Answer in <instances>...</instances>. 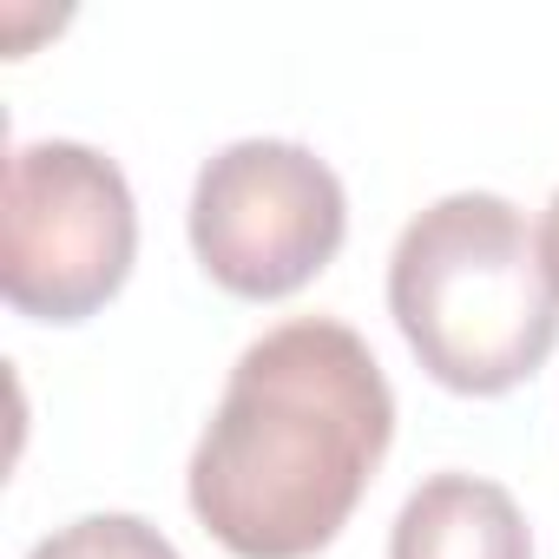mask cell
Returning a JSON list of instances; mask_svg holds the SVG:
<instances>
[{
  "label": "cell",
  "mask_w": 559,
  "mask_h": 559,
  "mask_svg": "<svg viewBox=\"0 0 559 559\" xmlns=\"http://www.w3.org/2000/svg\"><path fill=\"white\" fill-rule=\"evenodd\" d=\"M395 395L349 323L297 317L257 336L191 454V513L237 559H310L369 493Z\"/></svg>",
  "instance_id": "1"
},
{
  "label": "cell",
  "mask_w": 559,
  "mask_h": 559,
  "mask_svg": "<svg viewBox=\"0 0 559 559\" xmlns=\"http://www.w3.org/2000/svg\"><path fill=\"white\" fill-rule=\"evenodd\" d=\"M389 310L415 362L454 395H507L559 343L539 237L500 191H448L395 237Z\"/></svg>",
  "instance_id": "2"
},
{
  "label": "cell",
  "mask_w": 559,
  "mask_h": 559,
  "mask_svg": "<svg viewBox=\"0 0 559 559\" xmlns=\"http://www.w3.org/2000/svg\"><path fill=\"white\" fill-rule=\"evenodd\" d=\"M139 257V204L126 171L80 139H34L8 158L0 290L34 323H86Z\"/></svg>",
  "instance_id": "3"
},
{
  "label": "cell",
  "mask_w": 559,
  "mask_h": 559,
  "mask_svg": "<svg viewBox=\"0 0 559 559\" xmlns=\"http://www.w3.org/2000/svg\"><path fill=\"white\" fill-rule=\"evenodd\" d=\"M343 178L297 139H237L191 185V250L211 284L250 304L304 290L343 250Z\"/></svg>",
  "instance_id": "4"
},
{
  "label": "cell",
  "mask_w": 559,
  "mask_h": 559,
  "mask_svg": "<svg viewBox=\"0 0 559 559\" xmlns=\"http://www.w3.org/2000/svg\"><path fill=\"white\" fill-rule=\"evenodd\" d=\"M389 559H533V533L500 480L435 474L402 500Z\"/></svg>",
  "instance_id": "5"
},
{
  "label": "cell",
  "mask_w": 559,
  "mask_h": 559,
  "mask_svg": "<svg viewBox=\"0 0 559 559\" xmlns=\"http://www.w3.org/2000/svg\"><path fill=\"white\" fill-rule=\"evenodd\" d=\"M27 559H178V546L139 513H86V520L47 533Z\"/></svg>",
  "instance_id": "6"
},
{
  "label": "cell",
  "mask_w": 559,
  "mask_h": 559,
  "mask_svg": "<svg viewBox=\"0 0 559 559\" xmlns=\"http://www.w3.org/2000/svg\"><path fill=\"white\" fill-rule=\"evenodd\" d=\"M539 257H546L552 297H559V191H552V204H546V224H539Z\"/></svg>",
  "instance_id": "7"
}]
</instances>
